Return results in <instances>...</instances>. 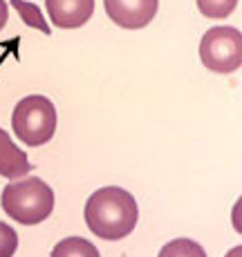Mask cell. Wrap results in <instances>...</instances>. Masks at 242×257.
<instances>
[{"mask_svg":"<svg viewBox=\"0 0 242 257\" xmlns=\"http://www.w3.org/2000/svg\"><path fill=\"white\" fill-rule=\"evenodd\" d=\"M88 228L108 241L123 239L135 230L139 219L135 197L119 186H106L92 192L83 210Z\"/></svg>","mask_w":242,"mask_h":257,"instance_id":"1","label":"cell"},{"mask_svg":"<svg viewBox=\"0 0 242 257\" xmlns=\"http://www.w3.org/2000/svg\"><path fill=\"white\" fill-rule=\"evenodd\" d=\"M0 204L9 219L25 226H36L52 215L54 190L38 177H27L5 186Z\"/></svg>","mask_w":242,"mask_h":257,"instance_id":"2","label":"cell"},{"mask_svg":"<svg viewBox=\"0 0 242 257\" xmlns=\"http://www.w3.org/2000/svg\"><path fill=\"white\" fill-rule=\"evenodd\" d=\"M14 135L25 146L36 148L47 143L56 132V107L47 96L32 94L16 103L12 114Z\"/></svg>","mask_w":242,"mask_h":257,"instance_id":"3","label":"cell"},{"mask_svg":"<svg viewBox=\"0 0 242 257\" xmlns=\"http://www.w3.org/2000/svg\"><path fill=\"white\" fill-rule=\"evenodd\" d=\"M200 61L215 74H231L242 65V34L235 27H211L202 36Z\"/></svg>","mask_w":242,"mask_h":257,"instance_id":"4","label":"cell"},{"mask_svg":"<svg viewBox=\"0 0 242 257\" xmlns=\"http://www.w3.org/2000/svg\"><path fill=\"white\" fill-rule=\"evenodd\" d=\"M106 14L123 29H141L152 23L159 0H103Z\"/></svg>","mask_w":242,"mask_h":257,"instance_id":"5","label":"cell"},{"mask_svg":"<svg viewBox=\"0 0 242 257\" xmlns=\"http://www.w3.org/2000/svg\"><path fill=\"white\" fill-rule=\"evenodd\" d=\"M49 21L61 29L83 27L95 14V0H45Z\"/></svg>","mask_w":242,"mask_h":257,"instance_id":"6","label":"cell"},{"mask_svg":"<svg viewBox=\"0 0 242 257\" xmlns=\"http://www.w3.org/2000/svg\"><path fill=\"white\" fill-rule=\"evenodd\" d=\"M32 170L27 155L14 146L9 135L0 127V177L5 179H21Z\"/></svg>","mask_w":242,"mask_h":257,"instance_id":"7","label":"cell"},{"mask_svg":"<svg viewBox=\"0 0 242 257\" xmlns=\"http://www.w3.org/2000/svg\"><path fill=\"white\" fill-rule=\"evenodd\" d=\"M49 257H101L97 246L83 237H65L52 248Z\"/></svg>","mask_w":242,"mask_h":257,"instance_id":"8","label":"cell"},{"mask_svg":"<svg viewBox=\"0 0 242 257\" xmlns=\"http://www.w3.org/2000/svg\"><path fill=\"white\" fill-rule=\"evenodd\" d=\"M157 257H206V253L197 241L189 239V237H180V239L169 241Z\"/></svg>","mask_w":242,"mask_h":257,"instance_id":"9","label":"cell"},{"mask_svg":"<svg viewBox=\"0 0 242 257\" xmlns=\"http://www.w3.org/2000/svg\"><path fill=\"white\" fill-rule=\"evenodd\" d=\"M9 3H12V7L16 9L18 14H21L25 25H29V27H34V29H41L45 36H49V25L45 23V18H43L38 5L27 3V0H9Z\"/></svg>","mask_w":242,"mask_h":257,"instance_id":"10","label":"cell"},{"mask_svg":"<svg viewBox=\"0 0 242 257\" xmlns=\"http://www.w3.org/2000/svg\"><path fill=\"white\" fill-rule=\"evenodd\" d=\"M238 5V0H197L202 16L211 18V21H222V18L231 16Z\"/></svg>","mask_w":242,"mask_h":257,"instance_id":"11","label":"cell"},{"mask_svg":"<svg viewBox=\"0 0 242 257\" xmlns=\"http://www.w3.org/2000/svg\"><path fill=\"white\" fill-rule=\"evenodd\" d=\"M18 248V233L9 224L0 221V257H14Z\"/></svg>","mask_w":242,"mask_h":257,"instance_id":"12","label":"cell"},{"mask_svg":"<svg viewBox=\"0 0 242 257\" xmlns=\"http://www.w3.org/2000/svg\"><path fill=\"white\" fill-rule=\"evenodd\" d=\"M7 18H9V7H7V3H5V0H0V32H3Z\"/></svg>","mask_w":242,"mask_h":257,"instance_id":"13","label":"cell"},{"mask_svg":"<svg viewBox=\"0 0 242 257\" xmlns=\"http://www.w3.org/2000/svg\"><path fill=\"white\" fill-rule=\"evenodd\" d=\"M226 257H242V246H235V248L231 250V253L226 255Z\"/></svg>","mask_w":242,"mask_h":257,"instance_id":"14","label":"cell"}]
</instances>
